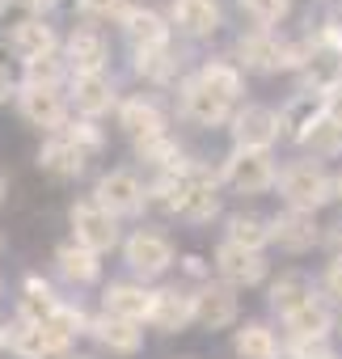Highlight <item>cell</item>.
<instances>
[{
	"mask_svg": "<svg viewBox=\"0 0 342 359\" xmlns=\"http://www.w3.org/2000/svg\"><path fill=\"white\" fill-rule=\"evenodd\" d=\"M5 191H9V182H5V173H0V203H5Z\"/></svg>",
	"mask_w": 342,
	"mask_h": 359,
	"instance_id": "cell-48",
	"label": "cell"
},
{
	"mask_svg": "<svg viewBox=\"0 0 342 359\" xmlns=\"http://www.w3.org/2000/svg\"><path fill=\"white\" fill-rule=\"evenodd\" d=\"M199 81H203L207 89H216L220 97H228V102L241 97V68H233V64H224V60L203 64V68H199Z\"/></svg>",
	"mask_w": 342,
	"mask_h": 359,
	"instance_id": "cell-33",
	"label": "cell"
},
{
	"mask_svg": "<svg viewBox=\"0 0 342 359\" xmlns=\"http://www.w3.org/2000/svg\"><path fill=\"white\" fill-rule=\"evenodd\" d=\"M182 271H186V275H195V279H203V275H207L203 258H195V254H191V258H182Z\"/></svg>",
	"mask_w": 342,
	"mask_h": 359,
	"instance_id": "cell-43",
	"label": "cell"
},
{
	"mask_svg": "<svg viewBox=\"0 0 342 359\" xmlns=\"http://www.w3.org/2000/svg\"><path fill=\"white\" fill-rule=\"evenodd\" d=\"M329 304L321 300V296H313L308 304H300L292 317H287V334H292V342H300V338H325L329 334Z\"/></svg>",
	"mask_w": 342,
	"mask_h": 359,
	"instance_id": "cell-28",
	"label": "cell"
},
{
	"mask_svg": "<svg viewBox=\"0 0 342 359\" xmlns=\"http://www.w3.org/2000/svg\"><path fill=\"white\" fill-rule=\"evenodd\" d=\"M191 321H195V296H186L178 287L152 292V313H148V325L152 330H160V334H182Z\"/></svg>",
	"mask_w": 342,
	"mask_h": 359,
	"instance_id": "cell-10",
	"label": "cell"
},
{
	"mask_svg": "<svg viewBox=\"0 0 342 359\" xmlns=\"http://www.w3.org/2000/svg\"><path fill=\"white\" fill-rule=\"evenodd\" d=\"M241 9L258 22V26H275V22H283L287 18V0H241Z\"/></svg>",
	"mask_w": 342,
	"mask_h": 359,
	"instance_id": "cell-37",
	"label": "cell"
},
{
	"mask_svg": "<svg viewBox=\"0 0 342 359\" xmlns=\"http://www.w3.org/2000/svg\"><path fill=\"white\" fill-rule=\"evenodd\" d=\"M317 237H321V229H317L313 212H296V208H287L283 216L271 220V241H279V250H287V254H304V250H313Z\"/></svg>",
	"mask_w": 342,
	"mask_h": 359,
	"instance_id": "cell-12",
	"label": "cell"
},
{
	"mask_svg": "<svg viewBox=\"0 0 342 359\" xmlns=\"http://www.w3.org/2000/svg\"><path fill=\"white\" fill-rule=\"evenodd\" d=\"M127 266H131L135 275L152 279V275H160V271L174 266V245H169V237H165V233L139 229V233L127 241Z\"/></svg>",
	"mask_w": 342,
	"mask_h": 359,
	"instance_id": "cell-9",
	"label": "cell"
},
{
	"mask_svg": "<svg viewBox=\"0 0 342 359\" xmlns=\"http://www.w3.org/2000/svg\"><path fill=\"white\" fill-rule=\"evenodd\" d=\"M26 85H34V89H55L60 85V76H64V60L51 51V55H39V60H30L26 64Z\"/></svg>",
	"mask_w": 342,
	"mask_h": 359,
	"instance_id": "cell-34",
	"label": "cell"
},
{
	"mask_svg": "<svg viewBox=\"0 0 342 359\" xmlns=\"http://www.w3.org/2000/svg\"><path fill=\"white\" fill-rule=\"evenodd\" d=\"M224 182L237 187L241 195H262L279 182L275 173V161L271 152H249V148H237L228 161H224Z\"/></svg>",
	"mask_w": 342,
	"mask_h": 359,
	"instance_id": "cell-3",
	"label": "cell"
},
{
	"mask_svg": "<svg viewBox=\"0 0 342 359\" xmlns=\"http://www.w3.org/2000/svg\"><path fill=\"white\" fill-rule=\"evenodd\" d=\"M118 127H123V131L135 140V148H139V144L165 135V114H160L148 97H131V102H123V110H118Z\"/></svg>",
	"mask_w": 342,
	"mask_h": 359,
	"instance_id": "cell-15",
	"label": "cell"
},
{
	"mask_svg": "<svg viewBox=\"0 0 342 359\" xmlns=\"http://www.w3.org/2000/svg\"><path fill=\"white\" fill-rule=\"evenodd\" d=\"M5 5H9V0H0V13H5Z\"/></svg>",
	"mask_w": 342,
	"mask_h": 359,
	"instance_id": "cell-50",
	"label": "cell"
},
{
	"mask_svg": "<svg viewBox=\"0 0 342 359\" xmlns=\"http://www.w3.org/2000/svg\"><path fill=\"white\" fill-rule=\"evenodd\" d=\"M123 30H127L131 47H135V55L139 51H165L169 47V26L152 9H131V18L123 22Z\"/></svg>",
	"mask_w": 342,
	"mask_h": 359,
	"instance_id": "cell-18",
	"label": "cell"
},
{
	"mask_svg": "<svg viewBox=\"0 0 342 359\" xmlns=\"http://www.w3.org/2000/svg\"><path fill=\"white\" fill-rule=\"evenodd\" d=\"M106 313L110 317H123V321H148L152 292H144L139 283H110L106 287Z\"/></svg>",
	"mask_w": 342,
	"mask_h": 359,
	"instance_id": "cell-21",
	"label": "cell"
},
{
	"mask_svg": "<svg viewBox=\"0 0 342 359\" xmlns=\"http://www.w3.org/2000/svg\"><path fill=\"white\" fill-rule=\"evenodd\" d=\"M300 144H304L313 156H338V152H342V127H338L329 114H321V118L300 135Z\"/></svg>",
	"mask_w": 342,
	"mask_h": 359,
	"instance_id": "cell-32",
	"label": "cell"
},
{
	"mask_svg": "<svg viewBox=\"0 0 342 359\" xmlns=\"http://www.w3.org/2000/svg\"><path fill=\"white\" fill-rule=\"evenodd\" d=\"M22 5H26V9H34V13H43V9H51V5H55V0H22Z\"/></svg>",
	"mask_w": 342,
	"mask_h": 359,
	"instance_id": "cell-45",
	"label": "cell"
},
{
	"mask_svg": "<svg viewBox=\"0 0 342 359\" xmlns=\"http://www.w3.org/2000/svg\"><path fill=\"white\" fill-rule=\"evenodd\" d=\"M64 359H89V355H64Z\"/></svg>",
	"mask_w": 342,
	"mask_h": 359,
	"instance_id": "cell-49",
	"label": "cell"
},
{
	"mask_svg": "<svg viewBox=\"0 0 342 359\" xmlns=\"http://www.w3.org/2000/svg\"><path fill=\"white\" fill-rule=\"evenodd\" d=\"M106 39L97 34V30H72V39H68V60H72V68H76V76H85V72H102L106 68Z\"/></svg>",
	"mask_w": 342,
	"mask_h": 359,
	"instance_id": "cell-25",
	"label": "cell"
},
{
	"mask_svg": "<svg viewBox=\"0 0 342 359\" xmlns=\"http://www.w3.org/2000/svg\"><path fill=\"white\" fill-rule=\"evenodd\" d=\"M325 114H329V118L342 127V85H338L334 93H325Z\"/></svg>",
	"mask_w": 342,
	"mask_h": 359,
	"instance_id": "cell-41",
	"label": "cell"
},
{
	"mask_svg": "<svg viewBox=\"0 0 342 359\" xmlns=\"http://www.w3.org/2000/svg\"><path fill=\"white\" fill-rule=\"evenodd\" d=\"M89 334H93L110 355H135V351H139V330H135V321H123V317L102 313L97 321H89Z\"/></svg>",
	"mask_w": 342,
	"mask_h": 359,
	"instance_id": "cell-23",
	"label": "cell"
},
{
	"mask_svg": "<svg viewBox=\"0 0 342 359\" xmlns=\"http://www.w3.org/2000/svg\"><path fill=\"white\" fill-rule=\"evenodd\" d=\"M279 135H283V114L271 110V106H245V110L233 114V140H237V148L266 152Z\"/></svg>",
	"mask_w": 342,
	"mask_h": 359,
	"instance_id": "cell-7",
	"label": "cell"
},
{
	"mask_svg": "<svg viewBox=\"0 0 342 359\" xmlns=\"http://www.w3.org/2000/svg\"><path fill=\"white\" fill-rule=\"evenodd\" d=\"M308 43H279L266 30L241 34L237 39V64L249 72H283V68H304Z\"/></svg>",
	"mask_w": 342,
	"mask_h": 359,
	"instance_id": "cell-1",
	"label": "cell"
},
{
	"mask_svg": "<svg viewBox=\"0 0 342 359\" xmlns=\"http://www.w3.org/2000/svg\"><path fill=\"white\" fill-rule=\"evenodd\" d=\"M72 346V338L55 325V321H47V325H30V321H13L9 325V351L18 355V359H51V355H64Z\"/></svg>",
	"mask_w": 342,
	"mask_h": 359,
	"instance_id": "cell-5",
	"label": "cell"
},
{
	"mask_svg": "<svg viewBox=\"0 0 342 359\" xmlns=\"http://www.w3.org/2000/svg\"><path fill=\"white\" fill-rule=\"evenodd\" d=\"M195 321L203 330H224L237 321V292L233 283H207L199 296H195Z\"/></svg>",
	"mask_w": 342,
	"mask_h": 359,
	"instance_id": "cell-14",
	"label": "cell"
},
{
	"mask_svg": "<svg viewBox=\"0 0 342 359\" xmlns=\"http://www.w3.org/2000/svg\"><path fill=\"white\" fill-rule=\"evenodd\" d=\"M174 26L191 39H212L220 30V5L216 0H174Z\"/></svg>",
	"mask_w": 342,
	"mask_h": 359,
	"instance_id": "cell-17",
	"label": "cell"
},
{
	"mask_svg": "<svg viewBox=\"0 0 342 359\" xmlns=\"http://www.w3.org/2000/svg\"><path fill=\"white\" fill-rule=\"evenodd\" d=\"M216 271H220L224 283H233V287H254V283L266 279V258L224 241V245L216 250Z\"/></svg>",
	"mask_w": 342,
	"mask_h": 359,
	"instance_id": "cell-13",
	"label": "cell"
},
{
	"mask_svg": "<svg viewBox=\"0 0 342 359\" xmlns=\"http://www.w3.org/2000/svg\"><path fill=\"white\" fill-rule=\"evenodd\" d=\"M228 245H241V250H249V254H262V245L271 241V224L262 220V216H254V212H237V216H228Z\"/></svg>",
	"mask_w": 342,
	"mask_h": 359,
	"instance_id": "cell-29",
	"label": "cell"
},
{
	"mask_svg": "<svg viewBox=\"0 0 342 359\" xmlns=\"http://www.w3.org/2000/svg\"><path fill=\"white\" fill-rule=\"evenodd\" d=\"M174 68H178V60L169 55V47L165 51H139L135 55V72L148 76V81H169V76H174Z\"/></svg>",
	"mask_w": 342,
	"mask_h": 359,
	"instance_id": "cell-35",
	"label": "cell"
},
{
	"mask_svg": "<svg viewBox=\"0 0 342 359\" xmlns=\"http://www.w3.org/2000/svg\"><path fill=\"white\" fill-rule=\"evenodd\" d=\"M9 93H13V81H9V68H5V64H0V106H5V102H9Z\"/></svg>",
	"mask_w": 342,
	"mask_h": 359,
	"instance_id": "cell-44",
	"label": "cell"
},
{
	"mask_svg": "<svg viewBox=\"0 0 342 359\" xmlns=\"http://www.w3.org/2000/svg\"><path fill=\"white\" fill-rule=\"evenodd\" d=\"M55 266H60V275H64L68 283H93V279L102 275L97 254L85 250L81 241H64V245L55 250Z\"/></svg>",
	"mask_w": 342,
	"mask_h": 359,
	"instance_id": "cell-24",
	"label": "cell"
},
{
	"mask_svg": "<svg viewBox=\"0 0 342 359\" xmlns=\"http://www.w3.org/2000/svg\"><path fill=\"white\" fill-rule=\"evenodd\" d=\"M0 346H9V321H0Z\"/></svg>",
	"mask_w": 342,
	"mask_h": 359,
	"instance_id": "cell-46",
	"label": "cell"
},
{
	"mask_svg": "<svg viewBox=\"0 0 342 359\" xmlns=\"http://www.w3.org/2000/svg\"><path fill=\"white\" fill-rule=\"evenodd\" d=\"M72 233H76V241L85 245V250H93V254H102V250H114V241H118V220H114V212H106L97 199H81V203H72Z\"/></svg>",
	"mask_w": 342,
	"mask_h": 359,
	"instance_id": "cell-4",
	"label": "cell"
},
{
	"mask_svg": "<svg viewBox=\"0 0 342 359\" xmlns=\"http://www.w3.org/2000/svg\"><path fill=\"white\" fill-rule=\"evenodd\" d=\"M325 245H329V254H334V262H342V224H338V229H329V237H325Z\"/></svg>",
	"mask_w": 342,
	"mask_h": 359,
	"instance_id": "cell-42",
	"label": "cell"
},
{
	"mask_svg": "<svg viewBox=\"0 0 342 359\" xmlns=\"http://www.w3.org/2000/svg\"><path fill=\"white\" fill-rule=\"evenodd\" d=\"M325 296H334V304H342V262L325 266Z\"/></svg>",
	"mask_w": 342,
	"mask_h": 359,
	"instance_id": "cell-40",
	"label": "cell"
},
{
	"mask_svg": "<svg viewBox=\"0 0 342 359\" xmlns=\"http://www.w3.org/2000/svg\"><path fill=\"white\" fill-rule=\"evenodd\" d=\"M60 309H64V304L55 300V292H51L39 275H30V279L22 283V300H18V317H22V321H30V325H47Z\"/></svg>",
	"mask_w": 342,
	"mask_h": 359,
	"instance_id": "cell-22",
	"label": "cell"
},
{
	"mask_svg": "<svg viewBox=\"0 0 342 359\" xmlns=\"http://www.w3.org/2000/svg\"><path fill=\"white\" fill-rule=\"evenodd\" d=\"M308 300H313V283H308L300 271H283V275L271 283V309H275L283 321H287L300 304H308Z\"/></svg>",
	"mask_w": 342,
	"mask_h": 359,
	"instance_id": "cell-26",
	"label": "cell"
},
{
	"mask_svg": "<svg viewBox=\"0 0 342 359\" xmlns=\"http://www.w3.org/2000/svg\"><path fill=\"white\" fill-rule=\"evenodd\" d=\"M279 195L287 199V208L296 212H317L329 195H334V182L325 177V169L317 161H296L279 173Z\"/></svg>",
	"mask_w": 342,
	"mask_h": 359,
	"instance_id": "cell-2",
	"label": "cell"
},
{
	"mask_svg": "<svg viewBox=\"0 0 342 359\" xmlns=\"http://www.w3.org/2000/svg\"><path fill=\"white\" fill-rule=\"evenodd\" d=\"M182 203H178V216L191 220V224H203L220 212V191H216V177L199 165H182Z\"/></svg>",
	"mask_w": 342,
	"mask_h": 359,
	"instance_id": "cell-6",
	"label": "cell"
},
{
	"mask_svg": "<svg viewBox=\"0 0 342 359\" xmlns=\"http://www.w3.org/2000/svg\"><path fill=\"white\" fill-rule=\"evenodd\" d=\"M233 351L237 359H275L279 355V338L262 325V321H249L233 334Z\"/></svg>",
	"mask_w": 342,
	"mask_h": 359,
	"instance_id": "cell-30",
	"label": "cell"
},
{
	"mask_svg": "<svg viewBox=\"0 0 342 359\" xmlns=\"http://www.w3.org/2000/svg\"><path fill=\"white\" fill-rule=\"evenodd\" d=\"M9 47L22 55V64H30V60H39V55H51V51H55V30H51L47 22H39V18H26V22H18V26H13Z\"/></svg>",
	"mask_w": 342,
	"mask_h": 359,
	"instance_id": "cell-20",
	"label": "cell"
},
{
	"mask_svg": "<svg viewBox=\"0 0 342 359\" xmlns=\"http://www.w3.org/2000/svg\"><path fill=\"white\" fill-rule=\"evenodd\" d=\"M0 250H5V237H0Z\"/></svg>",
	"mask_w": 342,
	"mask_h": 359,
	"instance_id": "cell-51",
	"label": "cell"
},
{
	"mask_svg": "<svg viewBox=\"0 0 342 359\" xmlns=\"http://www.w3.org/2000/svg\"><path fill=\"white\" fill-rule=\"evenodd\" d=\"M76 9L93 22H127L131 18V5L127 0H76Z\"/></svg>",
	"mask_w": 342,
	"mask_h": 359,
	"instance_id": "cell-36",
	"label": "cell"
},
{
	"mask_svg": "<svg viewBox=\"0 0 342 359\" xmlns=\"http://www.w3.org/2000/svg\"><path fill=\"white\" fill-rule=\"evenodd\" d=\"M93 199H97L106 212H114V216H131V212H139V208L148 203V191L139 187V177H135L131 169H110V173H102Z\"/></svg>",
	"mask_w": 342,
	"mask_h": 359,
	"instance_id": "cell-8",
	"label": "cell"
},
{
	"mask_svg": "<svg viewBox=\"0 0 342 359\" xmlns=\"http://www.w3.org/2000/svg\"><path fill=\"white\" fill-rule=\"evenodd\" d=\"M18 110H22V118L26 123H34V127H60L64 123V97H60V89H34V85H22V93H18Z\"/></svg>",
	"mask_w": 342,
	"mask_h": 359,
	"instance_id": "cell-16",
	"label": "cell"
},
{
	"mask_svg": "<svg viewBox=\"0 0 342 359\" xmlns=\"http://www.w3.org/2000/svg\"><path fill=\"white\" fill-rule=\"evenodd\" d=\"M85 156L89 152H81L72 140H51V144H43V152H39V169H47L51 177H76L81 169H85Z\"/></svg>",
	"mask_w": 342,
	"mask_h": 359,
	"instance_id": "cell-27",
	"label": "cell"
},
{
	"mask_svg": "<svg viewBox=\"0 0 342 359\" xmlns=\"http://www.w3.org/2000/svg\"><path fill=\"white\" fill-rule=\"evenodd\" d=\"M64 140H72L81 152H97V148H102V131H97L89 118H85V123H72V127L64 131Z\"/></svg>",
	"mask_w": 342,
	"mask_h": 359,
	"instance_id": "cell-38",
	"label": "cell"
},
{
	"mask_svg": "<svg viewBox=\"0 0 342 359\" xmlns=\"http://www.w3.org/2000/svg\"><path fill=\"white\" fill-rule=\"evenodd\" d=\"M72 102L81 114H106L114 106V81L106 72H85V76H72Z\"/></svg>",
	"mask_w": 342,
	"mask_h": 359,
	"instance_id": "cell-19",
	"label": "cell"
},
{
	"mask_svg": "<svg viewBox=\"0 0 342 359\" xmlns=\"http://www.w3.org/2000/svg\"><path fill=\"white\" fill-rule=\"evenodd\" d=\"M334 199H338V203H342V173H338V177H334Z\"/></svg>",
	"mask_w": 342,
	"mask_h": 359,
	"instance_id": "cell-47",
	"label": "cell"
},
{
	"mask_svg": "<svg viewBox=\"0 0 342 359\" xmlns=\"http://www.w3.org/2000/svg\"><path fill=\"white\" fill-rule=\"evenodd\" d=\"M182 114H186V118H195L199 127H220V123L233 114V102H228V97H220L216 89H207V85L195 76V81H186V85H182Z\"/></svg>",
	"mask_w": 342,
	"mask_h": 359,
	"instance_id": "cell-11",
	"label": "cell"
},
{
	"mask_svg": "<svg viewBox=\"0 0 342 359\" xmlns=\"http://www.w3.org/2000/svg\"><path fill=\"white\" fill-rule=\"evenodd\" d=\"M279 114H283V135H296V140H300V135H304V131H308L321 114H325V97L300 93V97H292Z\"/></svg>",
	"mask_w": 342,
	"mask_h": 359,
	"instance_id": "cell-31",
	"label": "cell"
},
{
	"mask_svg": "<svg viewBox=\"0 0 342 359\" xmlns=\"http://www.w3.org/2000/svg\"><path fill=\"white\" fill-rule=\"evenodd\" d=\"M287 351H292V359H334V351H329L325 338H300Z\"/></svg>",
	"mask_w": 342,
	"mask_h": 359,
	"instance_id": "cell-39",
	"label": "cell"
}]
</instances>
